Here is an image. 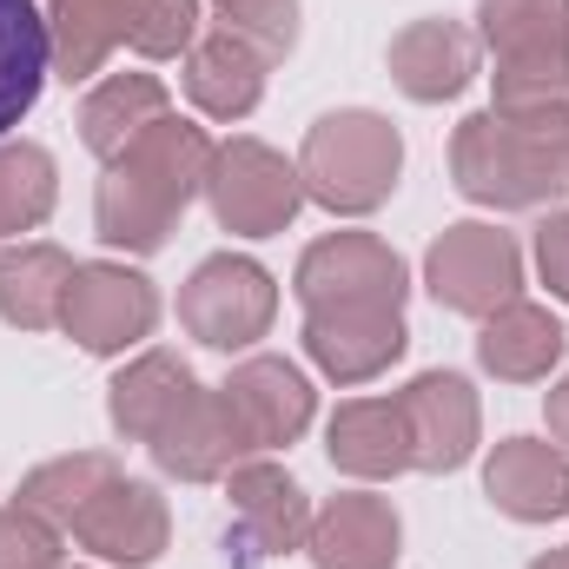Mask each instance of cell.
Returning <instances> with one entry per match:
<instances>
[{
  "label": "cell",
  "instance_id": "1",
  "mask_svg": "<svg viewBox=\"0 0 569 569\" xmlns=\"http://www.w3.org/2000/svg\"><path fill=\"white\" fill-rule=\"evenodd\" d=\"M47 87V20L33 0H0V133H13Z\"/></svg>",
  "mask_w": 569,
  "mask_h": 569
}]
</instances>
